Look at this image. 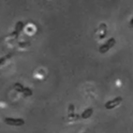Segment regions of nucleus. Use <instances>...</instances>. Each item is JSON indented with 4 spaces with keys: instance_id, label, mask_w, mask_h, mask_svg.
<instances>
[{
    "instance_id": "7",
    "label": "nucleus",
    "mask_w": 133,
    "mask_h": 133,
    "mask_svg": "<svg viewBox=\"0 0 133 133\" xmlns=\"http://www.w3.org/2000/svg\"><path fill=\"white\" fill-rule=\"evenodd\" d=\"M24 86L22 85L21 83H16L14 84V89L17 91V92H20V93H22L23 92V90H24Z\"/></svg>"
},
{
    "instance_id": "3",
    "label": "nucleus",
    "mask_w": 133,
    "mask_h": 133,
    "mask_svg": "<svg viewBox=\"0 0 133 133\" xmlns=\"http://www.w3.org/2000/svg\"><path fill=\"white\" fill-rule=\"evenodd\" d=\"M122 101H123V97H116L115 98H114V99L109 100V101H107V102L105 103V108L108 110H112V109H114V108L117 107Z\"/></svg>"
},
{
    "instance_id": "4",
    "label": "nucleus",
    "mask_w": 133,
    "mask_h": 133,
    "mask_svg": "<svg viewBox=\"0 0 133 133\" xmlns=\"http://www.w3.org/2000/svg\"><path fill=\"white\" fill-rule=\"evenodd\" d=\"M93 112H94V110H93L92 108H88V109H86L85 111H83V114H81V117L83 119L89 118V117H90L91 115L93 114Z\"/></svg>"
},
{
    "instance_id": "5",
    "label": "nucleus",
    "mask_w": 133,
    "mask_h": 133,
    "mask_svg": "<svg viewBox=\"0 0 133 133\" xmlns=\"http://www.w3.org/2000/svg\"><path fill=\"white\" fill-rule=\"evenodd\" d=\"M22 93H23L24 96H25V97H30V96H32V94H33V91L31 90L29 87H24Z\"/></svg>"
},
{
    "instance_id": "8",
    "label": "nucleus",
    "mask_w": 133,
    "mask_h": 133,
    "mask_svg": "<svg viewBox=\"0 0 133 133\" xmlns=\"http://www.w3.org/2000/svg\"><path fill=\"white\" fill-rule=\"evenodd\" d=\"M10 56H11V55H8L7 56H4V57H2V58H0V65L3 64V63L7 59H9V57H10Z\"/></svg>"
},
{
    "instance_id": "2",
    "label": "nucleus",
    "mask_w": 133,
    "mask_h": 133,
    "mask_svg": "<svg viewBox=\"0 0 133 133\" xmlns=\"http://www.w3.org/2000/svg\"><path fill=\"white\" fill-rule=\"evenodd\" d=\"M5 123L9 126H14V127H21L24 125V120L22 118H11V117H6Z\"/></svg>"
},
{
    "instance_id": "6",
    "label": "nucleus",
    "mask_w": 133,
    "mask_h": 133,
    "mask_svg": "<svg viewBox=\"0 0 133 133\" xmlns=\"http://www.w3.org/2000/svg\"><path fill=\"white\" fill-rule=\"evenodd\" d=\"M23 28H24V23L23 22H18L16 24V25H15V31L20 33L23 30Z\"/></svg>"
},
{
    "instance_id": "1",
    "label": "nucleus",
    "mask_w": 133,
    "mask_h": 133,
    "mask_svg": "<svg viewBox=\"0 0 133 133\" xmlns=\"http://www.w3.org/2000/svg\"><path fill=\"white\" fill-rule=\"evenodd\" d=\"M115 43H116V41H115L114 38H109L106 42L103 43L102 45L98 48V51H99L100 54H105V52H107L111 48L114 47V46L115 45Z\"/></svg>"
}]
</instances>
